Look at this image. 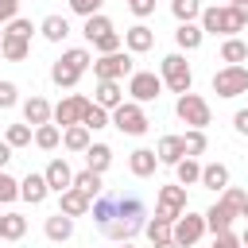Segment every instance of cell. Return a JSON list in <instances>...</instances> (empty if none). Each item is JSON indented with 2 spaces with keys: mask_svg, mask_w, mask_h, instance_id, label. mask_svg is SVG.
<instances>
[{
  "mask_svg": "<svg viewBox=\"0 0 248 248\" xmlns=\"http://www.w3.org/2000/svg\"><path fill=\"white\" fill-rule=\"evenodd\" d=\"M198 27H202V35H225V39H232L236 31H244V23H240V16L229 8V4H213V8H202V16H198Z\"/></svg>",
  "mask_w": 248,
  "mask_h": 248,
  "instance_id": "277c9868",
  "label": "cell"
},
{
  "mask_svg": "<svg viewBox=\"0 0 248 248\" xmlns=\"http://www.w3.org/2000/svg\"><path fill=\"white\" fill-rule=\"evenodd\" d=\"M198 178H202V163H198V159L186 155V159L174 163V182H178V186H198Z\"/></svg>",
  "mask_w": 248,
  "mask_h": 248,
  "instance_id": "1f68e13d",
  "label": "cell"
},
{
  "mask_svg": "<svg viewBox=\"0 0 248 248\" xmlns=\"http://www.w3.org/2000/svg\"><path fill=\"white\" fill-rule=\"evenodd\" d=\"M23 236H27V217L16 209L0 213V240H23Z\"/></svg>",
  "mask_w": 248,
  "mask_h": 248,
  "instance_id": "603a6c76",
  "label": "cell"
},
{
  "mask_svg": "<svg viewBox=\"0 0 248 248\" xmlns=\"http://www.w3.org/2000/svg\"><path fill=\"white\" fill-rule=\"evenodd\" d=\"M0 43H4V27H0Z\"/></svg>",
  "mask_w": 248,
  "mask_h": 248,
  "instance_id": "6f0895ef",
  "label": "cell"
},
{
  "mask_svg": "<svg viewBox=\"0 0 248 248\" xmlns=\"http://www.w3.org/2000/svg\"><path fill=\"white\" fill-rule=\"evenodd\" d=\"M43 232H46V240L62 244V240H70V236H74V217H66V213H50V217H46V225H43Z\"/></svg>",
  "mask_w": 248,
  "mask_h": 248,
  "instance_id": "cb8c5ba5",
  "label": "cell"
},
{
  "mask_svg": "<svg viewBox=\"0 0 248 248\" xmlns=\"http://www.w3.org/2000/svg\"><path fill=\"white\" fill-rule=\"evenodd\" d=\"M39 35H43L46 43H66V39H70V19H66V16H46V19L39 23Z\"/></svg>",
  "mask_w": 248,
  "mask_h": 248,
  "instance_id": "d4e9b609",
  "label": "cell"
},
{
  "mask_svg": "<svg viewBox=\"0 0 248 248\" xmlns=\"http://www.w3.org/2000/svg\"><path fill=\"white\" fill-rule=\"evenodd\" d=\"M225 4H229V8H232V4H240V0H225Z\"/></svg>",
  "mask_w": 248,
  "mask_h": 248,
  "instance_id": "9f6ffc18",
  "label": "cell"
},
{
  "mask_svg": "<svg viewBox=\"0 0 248 248\" xmlns=\"http://www.w3.org/2000/svg\"><path fill=\"white\" fill-rule=\"evenodd\" d=\"M213 93L225 97V101L248 93V66H221V70L213 74Z\"/></svg>",
  "mask_w": 248,
  "mask_h": 248,
  "instance_id": "8fae6325",
  "label": "cell"
},
{
  "mask_svg": "<svg viewBox=\"0 0 248 248\" xmlns=\"http://www.w3.org/2000/svg\"><path fill=\"white\" fill-rule=\"evenodd\" d=\"M202 39H205V35H202V27H198V23H178V31H174V43H178V50H182V54H186V50H198V46H202Z\"/></svg>",
  "mask_w": 248,
  "mask_h": 248,
  "instance_id": "f546056e",
  "label": "cell"
},
{
  "mask_svg": "<svg viewBox=\"0 0 248 248\" xmlns=\"http://www.w3.org/2000/svg\"><path fill=\"white\" fill-rule=\"evenodd\" d=\"M186 209H190V202H186V186H178V182L159 186V198H155V217H163V221H170V225H174Z\"/></svg>",
  "mask_w": 248,
  "mask_h": 248,
  "instance_id": "9c48e42d",
  "label": "cell"
},
{
  "mask_svg": "<svg viewBox=\"0 0 248 248\" xmlns=\"http://www.w3.org/2000/svg\"><path fill=\"white\" fill-rule=\"evenodd\" d=\"M89 66H93V54H89L85 46H70V50H62V58L50 66V81H54L58 89H74Z\"/></svg>",
  "mask_w": 248,
  "mask_h": 248,
  "instance_id": "7a4b0ae2",
  "label": "cell"
},
{
  "mask_svg": "<svg viewBox=\"0 0 248 248\" xmlns=\"http://www.w3.org/2000/svg\"><path fill=\"white\" fill-rule=\"evenodd\" d=\"M155 167H159L155 147H136V151L128 155V170H132L136 178H151V174H155Z\"/></svg>",
  "mask_w": 248,
  "mask_h": 248,
  "instance_id": "2e32d148",
  "label": "cell"
},
{
  "mask_svg": "<svg viewBox=\"0 0 248 248\" xmlns=\"http://www.w3.org/2000/svg\"><path fill=\"white\" fill-rule=\"evenodd\" d=\"M151 248H178V244H174V240H155Z\"/></svg>",
  "mask_w": 248,
  "mask_h": 248,
  "instance_id": "816d5d0a",
  "label": "cell"
},
{
  "mask_svg": "<svg viewBox=\"0 0 248 248\" xmlns=\"http://www.w3.org/2000/svg\"><path fill=\"white\" fill-rule=\"evenodd\" d=\"M108 124H112L120 136H143V132L151 128V120H147L143 105H136V101H124V105H116V108L108 112Z\"/></svg>",
  "mask_w": 248,
  "mask_h": 248,
  "instance_id": "5b68a950",
  "label": "cell"
},
{
  "mask_svg": "<svg viewBox=\"0 0 248 248\" xmlns=\"http://www.w3.org/2000/svg\"><path fill=\"white\" fill-rule=\"evenodd\" d=\"M202 236H205V217L194 213V209H186V213L170 225V240H174L178 248H198Z\"/></svg>",
  "mask_w": 248,
  "mask_h": 248,
  "instance_id": "30bf717a",
  "label": "cell"
},
{
  "mask_svg": "<svg viewBox=\"0 0 248 248\" xmlns=\"http://www.w3.org/2000/svg\"><path fill=\"white\" fill-rule=\"evenodd\" d=\"M35 31H39V27H35L31 19H23V16H16V19H12L8 27H4V35H16V39H27V43H31V35H35Z\"/></svg>",
  "mask_w": 248,
  "mask_h": 248,
  "instance_id": "ab89813d",
  "label": "cell"
},
{
  "mask_svg": "<svg viewBox=\"0 0 248 248\" xmlns=\"http://www.w3.org/2000/svg\"><path fill=\"white\" fill-rule=\"evenodd\" d=\"M19 198H23L27 205H43V202L50 198V186H46V178L31 170V174H27L23 182H19Z\"/></svg>",
  "mask_w": 248,
  "mask_h": 248,
  "instance_id": "e0dca14e",
  "label": "cell"
},
{
  "mask_svg": "<svg viewBox=\"0 0 248 248\" xmlns=\"http://www.w3.org/2000/svg\"><path fill=\"white\" fill-rule=\"evenodd\" d=\"M221 62H225V66H240V62H248V43L236 39V35L225 39V43H221Z\"/></svg>",
  "mask_w": 248,
  "mask_h": 248,
  "instance_id": "4dcf8cb0",
  "label": "cell"
},
{
  "mask_svg": "<svg viewBox=\"0 0 248 248\" xmlns=\"http://www.w3.org/2000/svg\"><path fill=\"white\" fill-rule=\"evenodd\" d=\"M202 217H205V232H213V236H217V232H232V221H236V213H229L221 202L209 205Z\"/></svg>",
  "mask_w": 248,
  "mask_h": 248,
  "instance_id": "7402d4cb",
  "label": "cell"
},
{
  "mask_svg": "<svg viewBox=\"0 0 248 248\" xmlns=\"http://www.w3.org/2000/svg\"><path fill=\"white\" fill-rule=\"evenodd\" d=\"M128 12H132L136 19H147V16L155 12V0H128Z\"/></svg>",
  "mask_w": 248,
  "mask_h": 248,
  "instance_id": "f6af8a7d",
  "label": "cell"
},
{
  "mask_svg": "<svg viewBox=\"0 0 248 248\" xmlns=\"http://www.w3.org/2000/svg\"><path fill=\"white\" fill-rule=\"evenodd\" d=\"M198 186L221 194V190L229 186V167H225V163H202V178H198Z\"/></svg>",
  "mask_w": 248,
  "mask_h": 248,
  "instance_id": "44dd1931",
  "label": "cell"
},
{
  "mask_svg": "<svg viewBox=\"0 0 248 248\" xmlns=\"http://www.w3.org/2000/svg\"><path fill=\"white\" fill-rule=\"evenodd\" d=\"M116 248H136V244H132V240H120V244H116Z\"/></svg>",
  "mask_w": 248,
  "mask_h": 248,
  "instance_id": "11a10c76",
  "label": "cell"
},
{
  "mask_svg": "<svg viewBox=\"0 0 248 248\" xmlns=\"http://www.w3.org/2000/svg\"><path fill=\"white\" fill-rule=\"evenodd\" d=\"M81 124H85L89 132H101V128H108V112H105L101 105H93V101H89V108H85V116H81Z\"/></svg>",
  "mask_w": 248,
  "mask_h": 248,
  "instance_id": "74e56055",
  "label": "cell"
},
{
  "mask_svg": "<svg viewBox=\"0 0 248 248\" xmlns=\"http://www.w3.org/2000/svg\"><path fill=\"white\" fill-rule=\"evenodd\" d=\"M143 232H147V240H151V244H155V240H170V221L151 217V221L143 225Z\"/></svg>",
  "mask_w": 248,
  "mask_h": 248,
  "instance_id": "60d3db41",
  "label": "cell"
},
{
  "mask_svg": "<svg viewBox=\"0 0 248 248\" xmlns=\"http://www.w3.org/2000/svg\"><path fill=\"white\" fill-rule=\"evenodd\" d=\"M240 248H248V225H244V232H240Z\"/></svg>",
  "mask_w": 248,
  "mask_h": 248,
  "instance_id": "f5cc1de1",
  "label": "cell"
},
{
  "mask_svg": "<svg viewBox=\"0 0 248 248\" xmlns=\"http://www.w3.org/2000/svg\"><path fill=\"white\" fill-rule=\"evenodd\" d=\"M8 163H12V147H8V143H4V140H0V170H4V167H8Z\"/></svg>",
  "mask_w": 248,
  "mask_h": 248,
  "instance_id": "f907efd6",
  "label": "cell"
},
{
  "mask_svg": "<svg viewBox=\"0 0 248 248\" xmlns=\"http://www.w3.org/2000/svg\"><path fill=\"white\" fill-rule=\"evenodd\" d=\"M174 112H178V120L186 124V128H209V120H213V112H209V101L202 97V93H182L178 101H174Z\"/></svg>",
  "mask_w": 248,
  "mask_h": 248,
  "instance_id": "8992f818",
  "label": "cell"
},
{
  "mask_svg": "<svg viewBox=\"0 0 248 248\" xmlns=\"http://www.w3.org/2000/svg\"><path fill=\"white\" fill-rule=\"evenodd\" d=\"M209 248H240V236H236V232H217Z\"/></svg>",
  "mask_w": 248,
  "mask_h": 248,
  "instance_id": "7dc6e473",
  "label": "cell"
},
{
  "mask_svg": "<svg viewBox=\"0 0 248 248\" xmlns=\"http://www.w3.org/2000/svg\"><path fill=\"white\" fill-rule=\"evenodd\" d=\"M159 78H163V89H170V93H178V97L194 89V70H190V62H186L182 50H174V54H167V58L159 62Z\"/></svg>",
  "mask_w": 248,
  "mask_h": 248,
  "instance_id": "3957f363",
  "label": "cell"
},
{
  "mask_svg": "<svg viewBox=\"0 0 248 248\" xmlns=\"http://www.w3.org/2000/svg\"><path fill=\"white\" fill-rule=\"evenodd\" d=\"M240 217H244V221H248V198H244V209H240Z\"/></svg>",
  "mask_w": 248,
  "mask_h": 248,
  "instance_id": "db71d44e",
  "label": "cell"
},
{
  "mask_svg": "<svg viewBox=\"0 0 248 248\" xmlns=\"http://www.w3.org/2000/svg\"><path fill=\"white\" fill-rule=\"evenodd\" d=\"M85 108H89V97H81V93H70V97H62V101L54 105V112H50V124H58V128L81 124Z\"/></svg>",
  "mask_w": 248,
  "mask_h": 248,
  "instance_id": "7c38bea8",
  "label": "cell"
},
{
  "mask_svg": "<svg viewBox=\"0 0 248 248\" xmlns=\"http://www.w3.org/2000/svg\"><path fill=\"white\" fill-rule=\"evenodd\" d=\"M0 54H4L8 62H23V58L31 54V43H27V39H16V35H4V43H0Z\"/></svg>",
  "mask_w": 248,
  "mask_h": 248,
  "instance_id": "836d02e7",
  "label": "cell"
},
{
  "mask_svg": "<svg viewBox=\"0 0 248 248\" xmlns=\"http://www.w3.org/2000/svg\"><path fill=\"white\" fill-rule=\"evenodd\" d=\"M93 105H101L105 112H112L116 105H124V85H120V81H97V89H93Z\"/></svg>",
  "mask_w": 248,
  "mask_h": 248,
  "instance_id": "ac0fdd59",
  "label": "cell"
},
{
  "mask_svg": "<svg viewBox=\"0 0 248 248\" xmlns=\"http://www.w3.org/2000/svg\"><path fill=\"white\" fill-rule=\"evenodd\" d=\"M182 147H186V155H190V159H198V155H205L209 140H205V132H202V128H186V136H182Z\"/></svg>",
  "mask_w": 248,
  "mask_h": 248,
  "instance_id": "8d00e7d4",
  "label": "cell"
},
{
  "mask_svg": "<svg viewBox=\"0 0 248 248\" xmlns=\"http://www.w3.org/2000/svg\"><path fill=\"white\" fill-rule=\"evenodd\" d=\"M50 112H54V105L46 101V97H27L23 101V124H31V128H39V124H50Z\"/></svg>",
  "mask_w": 248,
  "mask_h": 248,
  "instance_id": "9a60e30c",
  "label": "cell"
},
{
  "mask_svg": "<svg viewBox=\"0 0 248 248\" xmlns=\"http://www.w3.org/2000/svg\"><path fill=\"white\" fill-rule=\"evenodd\" d=\"M159 93H163V78L155 70H132V78H128V101L151 105V101H159Z\"/></svg>",
  "mask_w": 248,
  "mask_h": 248,
  "instance_id": "ba28073f",
  "label": "cell"
},
{
  "mask_svg": "<svg viewBox=\"0 0 248 248\" xmlns=\"http://www.w3.org/2000/svg\"><path fill=\"white\" fill-rule=\"evenodd\" d=\"M244 198H248V194H244L240 186H225V190H221V205H225L229 213H236V217H240V209H244Z\"/></svg>",
  "mask_w": 248,
  "mask_h": 248,
  "instance_id": "f35d334b",
  "label": "cell"
},
{
  "mask_svg": "<svg viewBox=\"0 0 248 248\" xmlns=\"http://www.w3.org/2000/svg\"><path fill=\"white\" fill-rule=\"evenodd\" d=\"M16 198H19V182L8 170H0V205H12Z\"/></svg>",
  "mask_w": 248,
  "mask_h": 248,
  "instance_id": "b9f144b4",
  "label": "cell"
},
{
  "mask_svg": "<svg viewBox=\"0 0 248 248\" xmlns=\"http://www.w3.org/2000/svg\"><path fill=\"white\" fill-rule=\"evenodd\" d=\"M155 155H159V163H167V167H174L178 159H186V147H182V136H163V140L155 143Z\"/></svg>",
  "mask_w": 248,
  "mask_h": 248,
  "instance_id": "484cf974",
  "label": "cell"
},
{
  "mask_svg": "<svg viewBox=\"0 0 248 248\" xmlns=\"http://www.w3.org/2000/svg\"><path fill=\"white\" fill-rule=\"evenodd\" d=\"M155 46V31L147 27V23H132L128 31H124V50L128 54H147Z\"/></svg>",
  "mask_w": 248,
  "mask_h": 248,
  "instance_id": "5bb4252c",
  "label": "cell"
},
{
  "mask_svg": "<svg viewBox=\"0 0 248 248\" xmlns=\"http://www.w3.org/2000/svg\"><path fill=\"white\" fill-rule=\"evenodd\" d=\"M74 190H81L85 198H101V194H105V174H93V170H74Z\"/></svg>",
  "mask_w": 248,
  "mask_h": 248,
  "instance_id": "f1b7e54d",
  "label": "cell"
},
{
  "mask_svg": "<svg viewBox=\"0 0 248 248\" xmlns=\"http://www.w3.org/2000/svg\"><path fill=\"white\" fill-rule=\"evenodd\" d=\"M143 225H147V205H143V198L140 194H112V221L101 229L112 244H120V240H132L136 232H143Z\"/></svg>",
  "mask_w": 248,
  "mask_h": 248,
  "instance_id": "6da1fadb",
  "label": "cell"
},
{
  "mask_svg": "<svg viewBox=\"0 0 248 248\" xmlns=\"http://www.w3.org/2000/svg\"><path fill=\"white\" fill-rule=\"evenodd\" d=\"M89 143H93V132H89L85 124H70V128H62V147H66V151L85 155V151H89Z\"/></svg>",
  "mask_w": 248,
  "mask_h": 248,
  "instance_id": "d6986e66",
  "label": "cell"
},
{
  "mask_svg": "<svg viewBox=\"0 0 248 248\" xmlns=\"http://www.w3.org/2000/svg\"><path fill=\"white\" fill-rule=\"evenodd\" d=\"M170 12L178 23H198L202 16V0H170Z\"/></svg>",
  "mask_w": 248,
  "mask_h": 248,
  "instance_id": "e575fe53",
  "label": "cell"
},
{
  "mask_svg": "<svg viewBox=\"0 0 248 248\" xmlns=\"http://www.w3.org/2000/svg\"><path fill=\"white\" fill-rule=\"evenodd\" d=\"M31 143H35L39 151H58V147H62V128H58V124H39L35 136H31Z\"/></svg>",
  "mask_w": 248,
  "mask_h": 248,
  "instance_id": "83f0119b",
  "label": "cell"
},
{
  "mask_svg": "<svg viewBox=\"0 0 248 248\" xmlns=\"http://www.w3.org/2000/svg\"><path fill=\"white\" fill-rule=\"evenodd\" d=\"M89 205H93V198H85L81 190H66V194H58V213H66V217H85L89 213Z\"/></svg>",
  "mask_w": 248,
  "mask_h": 248,
  "instance_id": "ffe728a7",
  "label": "cell"
},
{
  "mask_svg": "<svg viewBox=\"0 0 248 248\" xmlns=\"http://www.w3.org/2000/svg\"><path fill=\"white\" fill-rule=\"evenodd\" d=\"M101 8H105V0H70V12H74V16H81V19L97 16Z\"/></svg>",
  "mask_w": 248,
  "mask_h": 248,
  "instance_id": "7bdbcfd3",
  "label": "cell"
},
{
  "mask_svg": "<svg viewBox=\"0 0 248 248\" xmlns=\"http://www.w3.org/2000/svg\"><path fill=\"white\" fill-rule=\"evenodd\" d=\"M19 105V85L16 81H0V108H12Z\"/></svg>",
  "mask_w": 248,
  "mask_h": 248,
  "instance_id": "ee69618b",
  "label": "cell"
},
{
  "mask_svg": "<svg viewBox=\"0 0 248 248\" xmlns=\"http://www.w3.org/2000/svg\"><path fill=\"white\" fill-rule=\"evenodd\" d=\"M232 12H236V16H240V23L248 27V0H240V4H232Z\"/></svg>",
  "mask_w": 248,
  "mask_h": 248,
  "instance_id": "681fc988",
  "label": "cell"
},
{
  "mask_svg": "<svg viewBox=\"0 0 248 248\" xmlns=\"http://www.w3.org/2000/svg\"><path fill=\"white\" fill-rule=\"evenodd\" d=\"M43 178H46V186H50V194H66V190L74 186V170H70V163H66V155H54V159L46 163V170H43Z\"/></svg>",
  "mask_w": 248,
  "mask_h": 248,
  "instance_id": "4fadbf2b",
  "label": "cell"
},
{
  "mask_svg": "<svg viewBox=\"0 0 248 248\" xmlns=\"http://www.w3.org/2000/svg\"><path fill=\"white\" fill-rule=\"evenodd\" d=\"M93 78L97 81H124V78H132V54L128 50H112V54L93 58Z\"/></svg>",
  "mask_w": 248,
  "mask_h": 248,
  "instance_id": "52a82bcc",
  "label": "cell"
},
{
  "mask_svg": "<svg viewBox=\"0 0 248 248\" xmlns=\"http://www.w3.org/2000/svg\"><path fill=\"white\" fill-rule=\"evenodd\" d=\"M19 16V0H0V23H12Z\"/></svg>",
  "mask_w": 248,
  "mask_h": 248,
  "instance_id": "bcb514c9",
  "label": "cell"
},
{
  "mask_svg": "<svg viewBox=\"0 0 248 248\" xmlns=\"http://www.w3.org/2000/svg\"><path fill=\"white\" fill-rule=\"evenodd\" d=\"M108 167H112V147H108V143H89V151H85V170L105 174Z\"/></svg>",
  "mask_w": 248,
  "mask_h": 248,
  "instance_id": "4316f807",
  "label": "cell"
},
{
  "mask_svg": "<svg viewBox=\"0 0 248 248\" xmlns=\"http://www.w3.org/2000/svg\"><path fill=\"white\" fill-rule=\"evenodd\" d=\"M108 31H116V27H112V19H108L105 12H97V16H89V19L81 23V35H85L89 43H97V39H101V35H108Z\"/></svg>",
  "mask_w": 248,
  "mask_h": 248,
  "instance_id": "d6a6232c",
  "label": "cell"
},
{
  "mask_svg": "<svg viewBox=\"0 0 248 248\" xmlns=\"http://www.w3.org/2000/svg\"><path fill=\"white\" fill-rule=\"evenodd\" d=\"M31 136H35V128H31V124H8V132H4V143L16 151V147H27V143H31Z\"/></svg>",
  "mask_w": 248,
  "mask_h": 248,
  "instance_id": "d590c367",
  "label": "cell"
},
{
  "mask_svg": "<svg viewBox=\"0 0 248 248\" xmlns=\"http://www.w3.org/2000/svg\"><path fill=\"white\" fill-rule=\"evenodd\" d=\"M232 128H236L240 136H248V108H236V112H232Z\"/></svg>",
  "mask_w": 248,
  "mask_h": 248,
  "instance_id": "c3c4849f",
  "label": "cell"
}]
</instances>
